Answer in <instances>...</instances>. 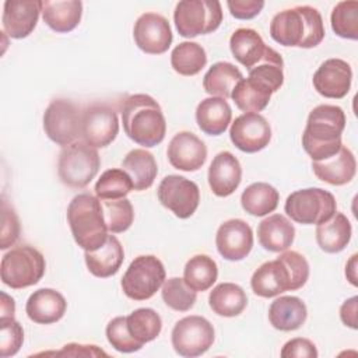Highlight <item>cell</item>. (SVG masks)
I'll return each mask as SVG.
<instances>
[{"label":"cell","mask_w":358,"mask_h":358,"mask_svg":"<svg viewBox=\"0 0 358 358\" xmlns=\"http://www.w3.org/2000/svg\"><path fill=\"white\" fill-rule=\"evenodd\" d=\"M271 91L262 85L260 83L252 80V78H242L234 88L231 98L234 99L235 105L249 113H257L262 112L270 102Z\"/></svg>","instance_id":"cell-35"},{"label":"cell","mask_w":358,"mask_h":358,"mask_svg":"<svg viewBox=\"0 0 358 358\" xmlns=\"http://www.w3.org/2000/svg\"><path fill=\"white\" fill-rule=\"evenodd\" d=\"M215 338L213 324L203 316L190 315L178 320L171 333L173 350L187 358L199 357L208 351Z\"/></svg>","instance_id":"cell-11"},{"label":"cell","mask_w":358,"mask_h":358,"mask_svg":"<svg viewBox=\"0 0 358 358\" xmlns=\"http://www.w3.org/2000/svg\"><path fill=\"white\" fill-rule=\"evenodd\" d=\"M43 130L56 144L66 147L81 136V112L70 99H53L43 113Z\"/></svg>","instance_id":"cell-12"},{"label":"cell","mask_w":358,"mask_h":358,"mask_svg":"<svg viewBox=\"0 0 358 358\" xmlns=\"http://www.w3.org/2000/svg\"><path fill=\"white\" fill-rule=\"evenodd\" d=\"M133 38L138 49L148 55L165 53L173 39L168 20L157 13H144L137 18Z\"/></svg>","instance_id":"cell-16"},{"label":"cell","mask_w":358,"mask_h":358,"mask_svg":"<svg viewBox=\"0 0 358 358\" xmlns=\"http://www.w3.org/2000/svg\"><path fill=\"white\" fill-rule=\"evenodd\" d=\"M280 355L282 358H292V357L316 358L319 355V352L316 350V345L310 340L296 337V338H292V340L287 341L282 345Z\"/></svg>","instance_id":"cell-47"},{"label":"cell","mask_w":358,"mask_h":358,"mask_svg":"<svg viewBox=\"0 0 358 358\" xmlns=\"http://www.w3.org/2000/svg\"><path fill=\"white\" fill-rule=\"evenodd\" d=\"M243 78L241 70L228 62L214 63L203 77V88L211 96L229 98L235 85Z\"/></svg>","instance_id":"cell-33"},{"label":"cell","mask_w":358,"mask_h":358,"mask_svg":"<svg viewBox=\"0 0 358 358\" xmlns=\"http://www.w3.org/2000/svg\"><path fill=\"white\" fill-rule=\"evenodd\" d=\"M20 220L13 207L8 206L7 200L3 197L1 201V239L0 249H7L13 246L20 238Z\"/></svg>","instance_id":"cell-46"},{"label":"cell","mask_w":358,"mask_h":358,"mask_svg":"<svg viewBox=\"0 0 358 358\" xmlns=\"http://www.w3.org/2000/svg\"><path fill=\"white\" fill-rule=\"evenodd\" d=\"M106 338L109 344L119 352H134L141 350V344L137 343L129 333L126 324V316L113 317L106 326Z\"/></svg>","instance_id":"cell-44"},{"label":"cell","mask_w":358,"mask_h":358,"mask_svg":"<svg viewBox=\"0 0 358 358\" xmlns=\"http://www.w3.org/2000/svg\"><path fill=\"white\" fill-rule=\"evenodd\" d=\"M284 210L298 224L317 225L337 211V203L330 192L320 187H308L291 193L285 200Z\"/></svg>","instance_id":"cell-9"},{"label":"cell","mask_w":358,"mask_h":358,"mask_svg":"<svg viewBox=\"0 0 358 358\" xmlns=\"http://www.w3.org/2000/svg\"><path fill=\"white\" fill-rule=\"evenodd\" d=\"M55 354L56 355H67V357H99V355L106 357L108 355L105 351H102L96 345H84V344H77V343L66 344L60 351H57Z\"/></svg>","instance_id":"cell-49"},{"label":"cell","mask_w":358,"mask_h":358,"mask_svg":"<svg viewBox=\"0 0 358 358\" xmlns=\"http://www.w3.org/2000/svg\"><path fill=\"white\" fill-rule=\"evenodd\" d=\"M67 222L76 243L84 250L101 248L108 238L102 201L91 193H80L67 207Z\"/></svg>","instance_id":"cell-5"},{"label":"cell","mask_w":358,"mask_h":358,"mask_svg":"<svg viewBox=\"0 0 358 358\" xmlns=\"http://www.w3.org/2000/svg\"><path fill=\"white\" fill-rule=\"evenodd\" d=\"M166 155L173 168L185 172H194L204 165L207 159V147L194 133L179 131L171 138Z\"/></svg>","instance_id":"cell-19"},{"label":"cell","mask_w":358,"mask_h":358,"mask_svg":"<svg viewBox=\"0 0 358 358\" xmlns=\"http://www.w3.org/2000/svg\"><path fill=\"white\" fill-rule=\"evenodd\" d=\"M333 32L344 39H358V1H338L330 15Z\"/></svg>","instance_id":"cell-40"},{"label":"cell","mask_w":358,"mask_h":358,"mask_svg":"<svg viewBox=\"0 0 358 358\" xmlns=\"http://www.w3.org/2000/svg\"><path fill=\"white\" fill-rule=\"evenodd\" d=\"M229 49L234 57L250 70L262 60L267 45L257 31L252 28H238L229 38Z\"/></svg>","instance_id":"cell-31"},{"label":"cell","mask_w":358,"mask_h":358,"mask_svg":"<svg viewBox=\"0 0 358 358\" xmlns=\"http://www.w3.org/2000/svg\"><path fill=\"white\" fill-rule=\"evenodd\" d=\"M217 263L207 255H196L190 257L183 268L185 282L196 292L207 291L217 281Z\"/></svg>","instance_id":"cell-37"},{"label":"cell","mask_w":358,"mask_h":358,"mask_svg":"<svg viewBox=\"0 0 358 358\" xmlns=\"http://www.w3.org/2000/svg\"><path fill=\"white\" fill-rule=\"evenodd\" d=\"M284 62L281 55L273 48L267 46L262 60L249 70V78L260 83L271 92L280 90L284 83Z\"/></svg>","instance_id":"cell-38"},{"label":"cell","mask_w":358,"mask_h":358,"mask_svg":"<svg viewBox=\"0 0 358 358\" xmlns=\"http://www.w3.org/2000/svg\"><path fill=\"white\" fill-rule=\"evenodd\" d=\"M309 278V263L295 250H284L275 260L264 262L250 278L252 291L262 298H273L285 291L302 288Z\"/></svg>","instance_id":"cell-1"},{"label":"cell","mask_w":358,"mask_h":358,"mask_svg":"<svg viewBox=\"0 0 358 358\" xmlns=\"http://www.w3.org/2000/svg\"><path fill=\"white\" fill-rule=\"evenodd\" d=\"M352 70L343 59H327L315 71L312 83L315 90L324 98L341 99L351 88Z\"/></svg>","instance_id":"cell-18"},{"label":"cell","mask_w":358,"mask_h":358,"mask_svg":"<svg viewBox=\"0 0 358 358\" xmlns=\"http://www.w3.org/2000/svg\"><path fill=\"white\" fill-rule=\"evenodd\" d=\"M352 227L343 213H334L329 220L317 224L316 242L326 253H338L351 239Z\"/></svg>","instance_id":"cell-29"},{"label":"cell","mask_w":358,"mask_h":358,"mask_svg":"<svg viewBox=\"0 0 358 358\" xmlns=\"http://www.w3.org/2000/svg\"><path fill=\"white\" fill-rule=\"evenodd\" d=\"M345 127V113L336 105H317L308 116L302 133V147L312 161H323L341 148V133Z\"/></svg>","instance_id":"cell-3"},{"label":"cell","mask_w":358,"mask_h":358,"mask_svg":"<svg viewBox=\"0 0 358 358\" xmlns=\"http://www.w3.org/2000/svg\"><path fill=\"white\" fill-rule=\"evenodd\" d=\"M165 268L154 255L137 256L122 277V289L133 301L150 299L164 284Z\"/></svg>","instance_id":"cell-10"},{"label":"cell","mask_w":358,"mask_h":358,"mask_svg":"<svg viewBox=\"0 0 358 358\" xmlns=\"http://www.w3.org/2000/svg\"><path fill=\"white\" fill-rule=\"evenodd\" d=\"M228 10L238 20H250L260 14L264 7L263 0H228Z\"/></svg>","instance_id":"cell-48"},{"label":"cell","mask_w":358,"mask_h":358,"mask_svg":"<svg viewBox=\"0 0 358 358\" xmlns=\"http://www.w3.org/2000/svg\"><path fill=\"white\" fill-rule=\"evenodd\" d=\"M270 36L282 46L315 48L324 38L322 15L310 6H296L282 10L270 22Z\"/></svg>","instance_id":"cell-4"},{"label":"cell","mask_w":358,"mask_h":358,"mask_svg":"<svg viewBox=\"0 0 358 358\" xmlns=\"http://www.w3.org/2000/svg\"><path fill=\"white\" fill-rule=\"evenodd\" d=\"M161 295L165 305L178 312H186L192 309L197 299L196 291L192 289L185 282V280L179 277L165 280L162 284Z\"/></svg>","instance_id":"cell-42"},{"label":"cell","mask_w":358,"mask_h":358,"mask_svg":"<svg viewBox=\"0 0 358 358\" xmlns=\"http://www.w3.org/2000/svg\"><path fill=\"white\" fill-rule=\"evenodd\" d=\"M24 343L22 326L14 317H0V357L15 355Z\"/></svg>","instance_id":"cell-45"},{"label":"cell","mask_w":358,"mask_h":358,"mask_svg":"<svg viewBox=\"0 0 358 358\" xmlns=\"http://www.w3.org/2000/svg\"><path fill=\"white\" fill-rule=\"evenodd\" d=\"M83 3L80 0L42 1V18L46 25L59 34L73 31L81 21Z\"/></svg>","instance_id":"cell-28"},{"label":"cell","mask_w":358,"mask_h":358,"mask_svg":"<svg viewBox=\"0 0 358 358\" xmlns=\"http://www.w3.org/2000/svg\"><path fill=\"white\" fill-rule=\"evenodd\" d=\"M357 308H358V296H351L350 299L344 301V303L340 308V319L341 322L351 327V329H357L358 327V322H357Z\"/></svg>","instance_id":"cell-50"},{"label":"cell","mask_w":358,"mask_h":358,"mask_svg":"<svg viewBox=\"0 0 358 358\" xmlns=\"http://www.w3.org/2000/svg\"><path fill=\"white\" fill-rule=\"evenodd\" d=\"M232 144L248 154L266 148L271 140V127L260 113H243L238 116L229 129Z\"/></svg>","instance_id":"cell-15"},{"label":"cell","mask_w":358,"mask_h":358,"mask_svg":"<svg viewBox=\"0 0 358 358\" xmlns=\"http://www.w3.org/2000/svg\"><path fill=\"white\" fill-rule=\"evenodd\" d=\"M45 268V257L38 249L29 245L15 246L1 259V281L13 289H22L39 282Z\"/></svg>","instance_id":"cell-6"},{"label":"cell","mask_w":358,"mask_h":358,"mask_svg":"<svg viewBox=\"0 0 358 358\" xmlns=\"http://www.w3.org/2000/svg\"><path fill=\"white\" fill-rule=\"evenodd\" d=\"M123 130L143 147H155L165 138L166 120L159 103L147 94L126 96L120 103Z\"/></svg>","instance_id":"cell-2"},{"label":"cell","mask_w":358,"mask_h":358,"mask_svg":"<svg viewBox=\"0 0 358 358\" xmlns=\"http://www.w3.org/2000/svg\"><path fill=\"white\" fill-rule=\"evenodd\" d=\"M207 64V55L197 42H180L171 53V66L180 76H196Z\"/></svg>","instance_id":"cell-36"},{"label":"cell","mask_w":358,"mask_h":358,"mask_svg":"<svg viewBox=\"0 0 358 358\" xmlns=\"http://www.w3.org/2000/svg\"><path fill=\"white\" fill-rule=\"evenodd\" d=\"M295 238V228L291 221L281 215L273 214L260 221L257 227L259 243L268 252L287 250Z\"/></svg>","instance_id":"cell-26"},{"label":"cell","mask_w":358,"mask_h":358,"mask_svg":"<svg viewBox=\"0 0 358 358\" xmlns=\"http://www.w3.org/2000/svg\"><path fill=\"white\" fill-rule=\"evenodd\" d=\"M208 305L218 316L234 317L243 312L248 305V296L238 284L221 282L210 292Z\"/></svg>","instance_id":"cell-32"},{"label":"cell","mask_w":358,"mask_h":358,"mask_svg":"<svg viewBox=\"0 0 358 358\" xmlns=\"http://www.w3.org/2000/svg\"><path fill=\"white\" fill-rule=\"evenodd\" d=\"M308 317L305 302L292 295H284L274 299L268 308V320L271 326L281 331L299 329Z\"/></svg>","instance_id":"cell-25"},{"label":"cell","mask_w":358,"mask_h":358,"mask_svg":"<svg viewBox=\"0 0 358 358\" xmlns=\"http://www.w3.org/2000/svg\"><path fill=\"white\" fill-rule=\"evenodd\" d=\"M242 180V166L238 158L229 151L218 152L208 168V185L218 197L232 194Z\"/></svg>","instance_id":"cell-21"},{"label":"cell","mask_w":358,"mask_h":358,"mask_svg":"<svg viewBox=\"0 0 358 358\" xmlns=\"http://www.w3.org/2000/svg\"><path fill=\"white\" fill-rule=\"evenodd\" d=\"M133 189L130 176L117 168L105 171L95 183V194L99 200H117L126 197Z\"/></svg>","instance_id":"cell-41"},{"label":"cell","mask_w":358,"mask_h":358,"mask_svg":"<svg viewBox=\"0 0 358 358\" xmlns=\"http://www.w3.org/2000/svg\"><path fill=\"white\" fill-rule=\"evenodd\" d=\"M157 196L164 207L182 220L192 217L200 203L199 186L180 175L165 176L158 185Z\"/></svg>","instance_id":"cell-14"},{"label":"cell","mask_w":358,"mask_h":358,"mask_svg":"<svg viewBox=\"0 0 358 358\" xmlns=\"http://www.w3.org/2000/svg\"><path fill=\"white\" fill-rule=\"evenodd\" d=\"M280 194L277 189L266 182L249 185L241 194L242 208L255 217H263L273 213L278 206Z\"/></svg>","instance_id":"cell-34"},{"label":"cell","mask_w":358,"mask_h":358,"mask_svg":"<svg viewBox=\"0 0 358 358\" xmlns=\"http://www.w3.org/2000/svg\"><path fill=\"white\" fill-rule=\"evenodd\" d=\"M173 21L183 38L211 34L222 21V8L217 0H182L175 7Z\"/></svg>","instance_id":"cell-8"},{"label":"cell","mask_w":358,"mask_h":358,"mask_svg":"<svg viewBox=\"0 0 358 358\" xmlns=\"http://www.w3.org/2000/svg\"><path fill=\"white\" fill-rule=\"evenodd\" d=\"M126 324L130 336L144 345L155 340L162 329L161 316L151 308H138L126 316Z\"/></svg>","instance_id":"cell-39"},{"label":"cell","mask_w":358,"mask_h":358,"mask_svg":"<svg viewBox=\"0 0 358 358\" xmlns=\"http://www.w3.org/2000/svg\"><path fill=\"white\" fill-rule=\"evenodd\" d=\"M357 255H352L351 256V259H350V262L347 263V266H345V275H347V278L350 280V282L352 284V285H357V270H355V267H357Z\"/></svg>","instance_id":"cell-52"},{"label":"cell","mask_w":358,"mask_h":358,"mask_svg":"<svg viewBox=\"0 0 358 358\" xmlns=\"http://www.w3.org/2000/svg\"><path fill=\"white\" fill-rule=\"evenodd\" d=\"M232 109L229 103L220 96L203 99L196 108V122L201 131L208 136L222 134L231 123Z\"/></svg>","instance_id":"cell-27"},{"label":"cell","mask_w":358,"mask_h":358,"mask_svg":"<svg viewBox=\"0 0 358 358\" xmlns=\"http://www.w3.org/2000/svg\"><path fill=\"white\" fill-rule=\"evenodd\" d=\"M99 166L101 158L96 148L84 141H74L60 151L57 173L66 186L81 189L96 176Z\"/></svg>","instance_id":"cell-7"},{"label":"cell","mask_w":358,"mask_h":358,"mask_svg":"<svg viewBox=\"0 0 358 358\" xmlns=\"http://www.w3.org/2000/svg\"><path fill=\"white\" fill-rule=\"evenodd\" d=\"M105 222L108 231L112 234H120L127 231L134 220V210L126 197L117 200H102Z\"/></svg>","instance_id":"cell-43"},{"label":"cell","mask_w":358,"mask_h":358,"mask_svg":"<svg viewBox=\"0 0 358 358\" xmlns=\"http://www.w3.org/2000/svg\"><path fill=\"white\" fill-rule=\"evenodd\" d=\"M312 169L317 179L333 186H343L354 179L357 161L351 150L341 145L333 157L323 161H312Z\"/></svg>","instance_id":"cell-23"},{"label":"cell","mask_w":358,"mask_h":358,"mask_svg":"<svg viewBox=\"0 0 358 358\" xmlns=\"http://www.w3.org/2000/svg\"><path fill=\"white\" fill-rule=\"evenodd\" d=\"M215 245L224 259L231 262L242 260L253 248V231L250 225L241 218L228 220L218 227Z\"/></svg>","instance_id":"cell-17"},{"label":"cell","mask_w":358,"mask_h":358,"mask_svg":"<svg viewBox=\"0 0 358 358\" xmlns=\"http://www.w3.org/2000/svg\"><path fill=\"white\" fill-rule=\"evenodd\" d=\"M85 264L90 273L99 278L115 275L124 259V250L115 235H108L105 243L95 250H85Z\"/></svg>","instance_id":"cell-24"},{"label":"cell","mask_w":358,"mask_h":358,"mask_svg":"<svg viewBox=\"0 0 358 358\" xmlns=\"http://www.w3.org/2000/svg\"><path fill=\"white\" fill-rule=\"evenodd\" d=\"M123 171L130 176L134 190H145L152 186L158 166L154 155L144 148H134L122 161Z\"/></svg>","instance_id":"cell-30"},{"label":"cell","mask_w":358,"mask_h":358,"mask_svg":"<svg viewBox=\"0 0 358 358\" xmlns=\"http://www.w3.org/2000/svg\"><path fill=\"white\" fill-rule=\"evenodd\" d=\"M117 133V113L110 105L95 102L81 112V137L88 145L103 148L116 138Z\"/></svg>","instance_id":"cell-13"},{"label":"cell","mask_w":358,"mask_h":358,"mask_svg":"<svg viewBox=\"0 0 358 358\" xmlns=\"http://www.w3.org/2000/svg\"><path fill=\"white\" fill-rule=\"evenodd\" d=\"M1 315L0 317H14L15 312V303L11 296H8L6 292H1Z\"/></svg>","instance_id":"cell-51"},{"label":"cell","mask_w":358,"mask_h":358,"mask_svg":"<svg viewBox=\"0 0 358 358\" xmlns=\"http://www.w3.org/2000/svg\"><path fill=\"white\" fill-rule=\"evenodd\" d=\"M39 13H42L41 0H7L3 7V29L14 39L27 38L36 27Z\"/></svg>","instance_id":"cell-20"},{"label":"cell","mask_w":358,"mask_h":358,"mask_svg":"<svg viewBox=\"0 0 358 358\" xmlns=\"http://www.w3.org/2000/svg\"><path fill=\"white\" fill-rule=\"evenodd\" d=\"M67 309L64 296L52 288L34 291L25 305L27 316L39 324H52L59 322Z\"/></svg>","instance_id":"cell-22"}]
</instances>
